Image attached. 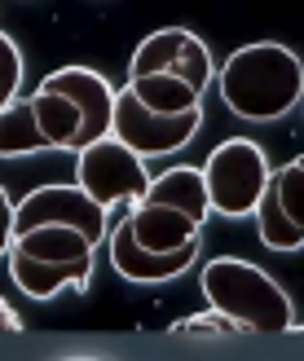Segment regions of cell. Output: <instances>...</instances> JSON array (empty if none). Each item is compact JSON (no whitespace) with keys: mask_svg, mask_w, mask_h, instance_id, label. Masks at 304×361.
Segmentation results:
<instances>
[{"mask_svg":"<svg viewBox=\"0 0 304 361\" xmlns=\"http://www.w3.org/2000/svg\"><path fill=\"white\" fill-rule=\"evenodd\" d=\"M31 111L49 150H88L93 141L111 133L115 97L97 71L62 66L40 80V88L31 93Z\"/></svg>","mask_w":304,"mask_h":361,"instance_id":"cell-1","label":"cell"},{"mask_svg":"<svg viewBox=\"0 0 304 361\" xmlns=\"http://www.w3.org/2000/svg\"><path fill=\"white\" fill-rule=\"evenodd\" d=\"M221 97L243 119H278L304 97V66L278 40L243 44L221 66Z\"/></svg>","mask_w":304,"mask_h":361,"instance_id":"cell-2","label":"cell"},{"mask_svg":"<svg viewBox=\"0 0 304 361\" xmlns=\"http://www.w3.org/2000/svg\"><path fill=\"white\" fill-rule=\"evenodd\" d=\"M207 216V185L203 172L194 168H172L150 180V190L133 203L128 212V233L146 251H186L199 247V229Z\"/></svg>","mask_w":304,"mask_h":361,"instance_id":"cell-3","label":"cell"},{"mask_svg":"<svg viewBox=\"0 0 304 361\" xmlns=\"http://www.w3.org/2000/svg\"><path fill=\"white\" fill-rule=\"evenodd\" d=\"M203 291L212 313L234 322V331H287L291 300L287 291L247 260H212L203 269Z\"/></svg>","mask_w":304,"mask_h":361,"instance_id":"cell-4","label":"cell"},{"mask_svg":"<svg viewBox=\"0 0 304 361\" xmlns=\"http://www.w3.org/2000/svg\"><path fill=\"white\" fill-rule=\"evenodd\" d=\"M265 180H269V168H265V150L256 141L229 137L225 146L212 150L207 168H203V185H207V207H217L221 216H247L260 194Z\"/></svg>","mask_w":304,"mask_h":361,"instance_id":"cell-5","label":"cell"},{"mask_svg":"<svg viewBox=\"0 0 304 361\" xmlns=\"http://www.w3.org/2000/svg\"><path fill=\"white\" fill-rule=\"evenodd\" d=\"M203 123V111H186V115H154L146 111L128 88L115 93V115H111V128H115V141L128 146L137 159H150V154H172L181 150L186 141L199 133Z\"/></svg>","mask_w":304,"mask_h":361,"instance_id":"cell-6","label":"cell"},{"mask_svg":"<svg viewBox=\"0 0 304 361\" xmlns=\"http://www.w3.org/2000/svg\"><path fill=\"white\" fill-rule=\"evenodd\" d=\"M80 190L97 207L111 212L115 203H137L150 190V176H146V164L128 146L102 137L88 150H80Z\"/></svg>","mask_w":304,"mask_h":361,"instance_id":"cell-7","label":"cell"},{"mask_svg":"<svg viewBox=\"0 0 304 361\" xmlns=\"http://www.w3.org/2000/svg\"><path fill=\"white\" fill-rule=\"evenodd\" d=\"M40 225L80 229L84 238L97 247L106 238V207H97L80 185H44V190H31L23 203L13 207V238L40 229Z\"/></svg>","mask_w":304,"mask_h":361,"instance_id":"cell-8","label":"cell"},{"mask_svg":"<svg viewBox=\"0 0 304 361\" xmlns=\"http://www.w3.org/2000/svg\"><path fill=\"white\" fill-rule=\"evenodd\" d=\"M256 229L260 243L274 251L304 247V154L265 180V194L256 203Z\"/></svg>","mask_w":304,"mask_h":361,"instance_id":"cell-9","label":"cell"},{"mask_svg":"<svg viewBox=\"0 0 304 361\" xmlns=\"http://www.w3.org/2000/svg\"><path fill=\"white\" fill-rule=\"evenodd\" d=\"M133 75H181V80H190L194 88H199V93H207V84H212V53H207V44L194 31L164 27V31H154V35H146V40L137 44L128 80Z\"/></svg>","mask_w":304,"mask_h":361,"instance_id":"cell-10","label":"cell"},{"mask_svg":"<svg viewBox=\"0 0 304 361\" xmlns=\"http://www.w3.org/2000/svg\"><path fill=\"white\" fill-rule=\"evenodd\" d=\"M106 238H111V264L128 282H168V278L181 274V269H190L194 251H199V247H186V251H168V256H159V251L137 247L133 233H128V216H123Z\"/></svg>","mask_w":304,"mask_h":361,"instance_id":"cell-11","label":"cell"},{"mask_svg":"<svg viewBox=\"0 0 304 361\" xmlns=\"http://www.w3.org/2000/svg\"><path fill=\"white\" fill-rule=\"evenodd\" d=\"M9 251L31 256V260L93 269V243H88L80 229H66V225H40V229H31V233H18V238L9 243Z\"/></svg>","mask_w":304,"mask_h":361,"instance_id":"cell-12","label":"cell"},{"mask_svg":"<svg viewBox=\"0 0 304 361\" xmlns=\"http://www.w3.org/2000/svg\"><path fill=\"white\" fill-rule=\"evenodd\" d=\"M9 274H13V282L23 286L31 300H49V295H58L62 286H84L93 269H84V264L31 260V256H18V251H9Z\"/></svg>","mask_w":304,"mask_h":361,"instance_id":"cell-13","label":"cell"},{"mask_svg":"<svg viewBox=\"0 0 304 361\" xmlns=\"http://www.w3.org/2000/svg\"><path fill=\"white\" fill-rule=\"evenodd\" d=\"M128 93L154 115H186V111H199V88L181 75H133L128 80Z\"/></svg>","mask_w":304,"mask_h":361,"instance_id":"cell-14","label":"cell"},{"mask_svg":"<svg viewBox=\"0 0 304 361\" xmlns=\"http://www.w3.org/2000/svg\"><path fill=\"white\" fill-rule=\"evenodd\" d=\"M31 150H49V141L35 123V111H31V97L27 102H9L0 111V159L5 154H31Z\"/></svg>","mask_w":304,"mask_h":361,"instance_id":"cell-15","label":"cell"},{"mask_svg":"<svg viewBox=\"0 0 304 361\" xmlns=\"http://www.w3.org/2000/svg\"><path fill=\"white\" fill-rule=\"evenodd\" d=\"M18 80H23V53H18V44L0 31V111L18 97Z\"/></svg>","mask_w":304,"mask_h":361,"instance_id":"cell-16","label":"cell"},{"mask_svg":"<svg viewBox=\"0 0 304 361\" xmlns=\"http://www.w3.org/2000/svg\"><path fill=\"white\" fill-rule=\"evenodd\" d=\"M9 243H13V207H9V198L0 194V256H5Z\"/></svg>","mask_w":304,"mask_h":361,"instance_id":"cell-17","label":"cell"},{"mask_svg":"<svg viewBox=\"0 0 304 361\" xmlns=\"http://www.w3.org/2000/svg\"><path fill=\"white\" fill-rule=\"evenodd\" d=\"M18 326H23V322H18V313L9 309L5 300H0V331H18Z\"/></svg>","mask_w":304,"mask_h":361,"instance_id":"cell-18","label":"cell"},{"mask_svg":"<svg viewBox=\"0 0 304 361\" xmlns=\"http://www.w3.org/2000/svg\"><path fill=\"white\" fill-rule=\"evenodd\" d=\"M0 194H5V190H0Z\"/></svg>","mask_w":304,"mask_h":361,"instance_id":"cell-19","label":"cell"}]
</instances>
